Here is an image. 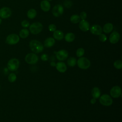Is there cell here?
I'll return each mask as SVG.
<instances>
[{
    "label": "cell",
    "instance_id": "cell-1",
    "mask_svg": "<svg viewBox=\"0 0 122 122\" xmlns=\"http://www.w3.org/2000/svg\"><path fill=\"white\" fill-rule=\"evenodd\" d=\"M30 48L32 51L38 53L43 50V46L42 43L37 40H32L29 43Z\"/></svg>",
    "mask_w": 122,
    "mask_h": 122
},
{
    "label": "cell",
    "instance_id": "cell-2",
    "mask_svg": "<svg viewBox=\"0 0 122 122\" xmlns=\"http://www.w3.org/2000/svg\"><path fill=\"white\" fill-rule=\"evenodd\" d=\"M43 28L42 24L39 22H36L32 23L29 26L30 32L33 34H37L40 33Z\"/></svg>",
    "mask_w": 122,
    "mask_h": 122
},
{
    "label": "cell",
    "instance_id": "cell-3",
    "mask_svg": "<svg viewBox=\"0 0 122 122\" xmlns=\"http://www.w3.org/2000/svg\"><path fill=\"white\" fill-rule=\"evenodd\" d=\"M20 64L19 61L16 58L10 59L7 63L8 69L11 71H16L19 68Z\"/></svg>",
    "mask_w": 122,
    "mask_h": 122
},
{
    "label": "cell",
    "instance_id": "cell-4",
    "mask_svg": "<svg viewBox=\"0 0 122 122\" xmlns=\"http://www.w3.org/2000/svg\"><path fill=\"white\" fill-rule=\"evenodd\" d=\"M78 67L81 69H87L91 65L90 61L86 57H80L77 61Z\"/></svg>",
    "mask_w": 122,
    "mask_h": 122
},
{
    "label": "cell",
    "instance_id": "cell-5",
    "mask_svg": "<svg viewBox=\"0 0 122 122\" xmlns=\"http://www.w3.org/2000/svg\"><path fill=\"white\" fill-rule=\"evenodd\" d=\"M20 41L19 36L15 33L9 34L6 38V42L10 45L17 44Z\"/></svg>",
    "mask_w": 122,
    "mask_h": 122
},
{
    "label": "cell",
    "instance_id": "cell-6",
    "mask_svg": "<svg viewBox=\"0 0 122 122\" xmlns=\"http://www.w3.org/2000/svg\"><path fill=\"white\" fill-rule=\"evenodd\" d=\"M99 101L101 104L106 106H110L112 103V98L108 94H103L102 95L100 98Z\"/></svg>",
    "mask_w": 122,
    "mask_h": 122
},
{
    "label": "cell",
    "instance_id": "cell-7",
    "mask_svg": "<svg viewBox=\"0 0 122 122\" xmlns=\"http://www.w3.org/2000/svg\"><path fill=\"white\" fill-rule=\"evenodd\" d=\"M25 60L28 64H34L38 61V57L34 53H30L26 55Z\"/></svg>",
    "mask_w": 122,
    "mask_h": 122
},
{
    "label": "cell",
    "instance_id": "cell-8",
    "mask_svg": "<svg viewBox=\"0 0 122 122\" xmlns=\"http://www.w3.org/2000/svg\"><path fill=\"white\" fill-rule=\"evenodd\" d=\"M11 15V10L7 7H4L0 9V18L1 19H7Z\"/></svg>",
    "mask_w": 122,
    "mask_h": 122
},
{
    "label": "cell",
    "instance_id": "cell-9",
    "mask_svg": "<svg viewBox=\"0 0 122 122\" xmlns=\"http://www.w3.org/2000/svg\"><path fill=\"white\" fill-rule=\"evenodd\" d=\"M64 9L62 5L60 4H57L54 6L52 9V14L56 17H58L61 16L63 12Z\"/></svg>",
    "mask_w": 122,
    "mask_h": 122
},
{
    "label": "cell",
    "instance_id": "cell-10",
    "mask_svg": "<svg viewBox=\"0 0 122 122\" xmlns=\"http://www.w3.org/2000/svg\"><path fill=\"white\" fill-rule=\"evenodd\" d=\"M110 94L112 97L117 98L120 97L121 94V88L119 86L113 87L110 90Z\"/></svg>",
    "mask_w": 122,
    "mask_h": 122
},
{
    "label": "cell",
    "instance_id": "cell-11",
    "mask_svg": "<svg viewBox=\"0 0 122 122\" xmlns=\"http://www.w3.org/2000/svg\"><path fill=\"white\" fill-rule=\"evenodd\" d=\"M68 57V53L65 50H61L56 53V57L60 61H64Z\"/></svg>",
    "mask_w": 122,
    "mask_h": 122
},
{
    "label": "cell",
    "instance_id": "cell-12",
    "mask_svg": "<svg viewBox=\"0 0 122 122\" xmlns=\"http://www.w3.org/2000/svg\"><path fill=\"white\" fill-rule=\"evenodd\" d=\"M91 32L96 35H99L102 32V29L101 26L99 25H93L90 28Z\"/></svg>",
    "mask_w": 122,
    "mask_h": 122
},
{
    "label": "cell",
    "instance_id": "cell-13",
    "mask_svg": "<svg viewBox=\"0 0 122 122\" xmlns=\"http://www.w3.org/2000/svg\"><path fill=\"white\" fill-rule=\"evenodd\" d=\"M120 39V35L119 33L117 31L112 32L109 37L110 42L112 44H115L118 42Z\"/></svg>",
    "mask_w": 122,
    "mask_h": 122
},
{
    "label": "cell",
    "instance_id": "cell-14",
    "mask_svg": "<svg viewBox=\"0 0 122 122\" xmlns=\"http://www.w3.org/2000/svg\"><path fill=\"white\" fill-rule=\"evenodd\" d=\"M79 28L83 31H87L90 29V24L89 22L85 20H82L79 22Z\"/></svg>",
    "mask_w": 122,
    "mask_h": 122
},
{
    "label": "cell",
    "instance_id": "cell-15",
    "mask_svg": "<svg viewBox=\"0 0 122 122\" xmlns=\"http://www.w3.org/2000/svg\"><path fill=\"white\" fill-rule=\"evenodd\" d=\"M56 68L58 71L60 72H64L67 70L66 65L63 62L60 61L57 62L55 65Z\"/></svg>",
    "mask_w": 122,
    "mask_h": 122
},
{
    "label": "cell",
    "instance_id": "cell-16",
    "mask_svg": "<svg viewBox=\"0 0 122 122\" xmlns=\"http://www.w3.org/2000/svg\"><path fill=\"white\" fill-rule=\"evenodd\" d=\"M41 10L45 11H48L51 8V5L50 2L47 0H43L41 2Z\"/></svg>",
    "mask_w": 122,
    "mask_h": 122
},
{
    "label": "cell",
    "instance_id": "cell-17",
    "mask_svg": "<svg viewBox=\"0 0 122 122\" xmlns=\"http://www.w3.org/2000/svg\"><path fill=\"white\" fill-rule=\"evenodd\" d=\"M53 36L54 38L57 40H61L64 38V34L60 30H55L53 32Z\"/></svg>",
    "mask_w": 122,
    "mask_h": 122
},
{
    "label": "cell",
    "instance_id": "cell-18",
    "mask_svg": "<svg viewBox=\"0 0 122 122\" xmlns=\"http://www.w3.org/2000/svg\"><path fill=\"white\" fill-rule=\"evenodd\" d=\"M54 44H55V40L51 37L48 38L45 40L44 42V46L47 48H50L53 46Z\"/></svg>",
    "mask_w": 122,
    "mask_h": 122
},
{
    "label": "cell",
    "instance_id": "cell-19",
    "mask_svg": "<svg viewBox=\"0 0 122 122\" xmlns=\"http://www.w3.org/2000/svg\"><path fill=\"white\" fill-rule=\"evenodd\" d=\"M113 25L111 23L105 24L103 27V31L106 33H109L113 30Z\"/></svg>",
    "mask_w": 122,
    "mask_h": 122
},
{
    "label": "cell",
    "instance_id": "cell-20",
    "mask_svg": "<svg viewBox=\"0 0 122 122\" xmlns=\"http://www.w3.org/2000/svg\"><path fill=\"white\" fill-rule=\"evenodd\" d=\"M92 95L95 99L98 98L101 95V92L99 88L95 87L92 90Z\"/></svg>",
    "mask_w": 122,
    "mask_h": 122
},
{
    "label": "cell",
    "instance_id": "cell-21",
    "mask_svg": "<svg viewBox=\"0 0 122 122\" xmlns=\"http://www.w3.org/2000/svg\"><path fill=\"white\" fill-rule=\"evenodd\" d=\"M75 39V35L73 33H67L65 36V40L68 42H71Z\"/></svg>",
    "mask_w": 122,
    "mask_h": 122
},
{
    "label": "cell",
    "instance_id": "cell-22",
    "mask_svg": "<svg viewBox=\"0 0 122 122\" xmlns=\"http://www.w3.org/2000/svg\"><path fill=\"white\" fill-rule=\"evenodd\" d=\"M27 15V17L29 19H32L36 17L37 15V12L36 10H34V9H30L28 11Z\"/></svg>",
    "mask_w": 122,
    "mask_h": 122
},
{
    "label": "cell",
    "instance_id": "cell-23",
    "mask_svg": "<svg viewBox=\"0 0 122 122\" xmlns=\"http://www.w3.org/2000/svg\"><path fill=\"white\" fill-rule=\"evenodd\" d=\"M29 35V31L26 29L21 30L19 33L20 37L22 39L26 38Z\"/></svg>",
    "mask_w": 122,
    "mask_h": 122
},
{
    "label": "cell",
    "instance_id": "cell-24",
    "mask_svg": "<svg viewBox=\"0 0 122 122\" xmlns=\"http://www.w3.org/2000/svg\"><path fill=\"white\" fill-rule=\"evenodd\" d=\"M71 21L73 23H77L80 21V17L79 15L77 14L72 15L70 18Z\"/></svg>",
    "mask_w": 122,
    "mask_h": 122
},
{
    "label": "cell",
    "instance_id": "cell-25",
    "mask_svg": "<svg viewBox=\"0 0 122 122\" xmlns=\"http://www.w3.org/2000/svg\"><path fill=\"white\" fill-rule=\"evenodd\" d=\"M67 64L70 67H73L76 64V59L74 57H70L67 61Z\"/></svg>",
    "mask_w": 122,
    "mask_h": 122
},
{
    "label": "cell",
    "instance_id": "cell-26",
    "mask_svg": "<svg viewBox=\"0 0 122 122\" xmlns=\"http://www.w3.org/2000/svg\"><path fill=\"white\" fill-rule=\"evenodd\" d=\"M8 80L10 82H14L17 79V76L14 73H11L8 76Z\"/></svg>",
    "mask_w": 122,
    "mask_h": 122
},
{
    "label": "cell",
    "instance_id": "cell-27",
    "mask_svg": "<svg viewBox=\"0 0 122 122\" xmlns=\"http://www.w3.org/2000/svg\"><path fill=\"white\" fill-rule=\"evenodd\" d=\"M114 67L117 69H121L122 68V61L121 60H117L113 63Z\"/></svg>",
    "mask_w": 122,
    "mask_h": 122
},
{
    "label": "cell",
    "instance_id": "cell-28",
    "mask_svg": "<svg viewBox=\"0 0 122 122\" xmlns=\"http://www.w3.org/2000/svg\"><path fill=\"white\" fill-rule=\"evenodd\" d=\"M84 54V50L82 48H80L76 51V55L78 57H81Z\"/></svg>",
    "mask_w": 122,
    "mask_h": 122
},
{
    "label": "cell",
    "instance_id": "cell-29",
    "mask_svg": "<svg viewBox=\"0 0 122 122\" xmlns=\"http://www.w3.org/2000/svg\"><path fill=\"white\" fill-rule=\"evenodd\" d=\"M99 39L102 42H105L107 40V36L105 34L101 33L99 35Z\"/></svg>",
    "mask_w": 122,
    "mask_h": 122
},
{
    "label": "cell",
    "instance_id": "cell-30",
    "mask_svg": "<svg viewBox=\"0 0 122 122\" xmlns=\"http://www.w3.org/2000/svg\"><path fill=\"white\" fill-rule=\"evenodd\" d=\"M72 2L70 0H66L64 2V6L67 8L71 7L72 5Z\"/></svg>",
    "mask_w": 122,
    "mask_h": 122
},
{
    "label": "cell",
    "instance_id": "cell-31",
    "mask_svg": "<svg viewBox=\"0 0 122 122\" xmlns=\"http://www.w3.org/2000/svg\"><path fill=\"white\" fill-rule=\"evenodd\" d=\"M21 25L24 28H27L30 26V23L27 20H24L21 22Z\"/></svg>",
    "mask_w": 122,
    "mask_h": 122
},
{
    "label": "cell",
    "instance_id": "cell-32",
    "mask_svg": "<svg viewBox=\"0 0 122 122\" xmlns=\"http://www.w3.org/2000/svg\"><path fill=\"white\" fill-rule=\"evenodd\" d=\"M48 28H49V30L51 31H52V32H54L55 30H56V26H55V25H54L53 24H51L49 25Z\"/></svg>",
    "mask_w": 122,
    "mask_h": 122
},
{
    "label": "cell",
    "instance_id": "cell-33",
    "mask_svg": "<svg viewBox=\"0 0 122 122\" xmlns=\"http://www.w3.org/2000/svg\"><path fill=\"white\" fill-rule=\"evenodd\" d=\"M80 17L81 20H85L87 18V13L85 11H82L80 13Z\"/></svg>",
    "mask_w": 122,
    "mask_h": 122
},
{
    "label": "cell",
    "instance_id": "cell-34",
    "mask_svg": "<svg viewBox=\"0 0 122 122\" xmlns=\"http://www.w3.org/2000/svg\"><path fill=\"white\" fill-rule=\"evenodd\" d=\"M41 59L43 61H46L48 59V56L46 54H43L41 56Z\"/></svg>",
    "mask_w": 122,
    "mask_h": 122
},
{
    "label": "cell",
    "instance_id": "cell-35",
    "mask_svg": "<svg viewBox=\"0 0 122 122\" xmlns=\"http://www.w3.org/2000/svg\"><path fill=\"white\" fill-rule=\"evenodd\" d=\"M95 102H96V99L93 98L91 100V103L92 104H94Z\"/></svg>",
    "mask_w": 122,
    "mask_h": 122
},
{
    "label": "cell",
    "instance_id": "cell-36",
    "mask_svg": "<svg viewBox=\"0 0 122 122\" xmlns=\"http://www.w3.org/2000/svg\"><path fill=\"white\" fill-rule=\"evenodd\" d=\"M51 66H55V65H56V63L54 62H51Z\"/></svg>",
    "mask_w": 122,
    "mask_h": 122
},
{
    "label": "cell",
    "instance_id": "cell-37",
    "mask_svg": "<svg viewBox=\"0 0 122 122\" xmlns=\"http://www.w3.org/2000/svg\"><path fill=\"white\" fill-rule=\"evenodd\" d=\"M1 22H2V19H1L0 18V25L1 24Z\"/></svg>",
    "mask_w": 122,
    "mask_h": 122
},
{
    "label": "cell",
    "instance_id": "cell-38",
    "mask_svg": "<svg viewBox=\"0 0 122 122\" xmlns=\"http://www.w3.org/2000/svg\"><path fill=\"white\" fill-rule=\"evenodd\" d=\"M50 0V1H51V0Z\"/></svg>",
    "mask_w": 122,
    "mask_h": 122
}]
</instances>
